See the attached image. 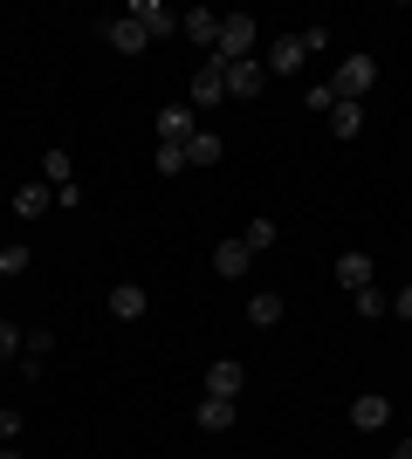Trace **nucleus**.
Returning a JSON list of instances; mask_svg holds the SVG:
<instances>
[{"label":"nucleus","mask_w":412,"mask_h":459,"mask_svg":"<svg viewBox=\"0 0 412 459\" xmlns=\"http://www.w3.org/2000/svg\"><path fill=\"white\" fill-rule=\"evenodd\" d=\"M234 425V398H206L199 404V432H227Z\"/></svg>","instance_id":"obj_16"},{"label":"nucleus","mask_w":412,"mask_h":459,"mask_svg":"<svg viewBox=\"0 0 412 459\" xmlns=\"http://www.w3.org/2000/svg\"><path fill=\"white\" fill-rule=\"evenodd\" d=\"M241 384H248V370H241L234 357H220V364L206 370V398H241Z\"/></svg>","instance_id":"obj_7"},{"label":"nucleus","mask_w":412,"mask_h":459,"mask_svg":"<svg viewBox=\"0 0 412 459\" xmlns=\"http://www.w3.org/2000/svg\"><path fill=\"white\" fill-rule=\"evenodd\" d=\"M302 103H310V117H330V110H337V96H330V82H310V96H302Z\"/></svg>","instance_id":"obj_25"},{"label":"nucleus","mask_w":412,"mask_h":459,"mask_svg":"<svg viewBox=\"0 0 412 459\" xmlns=\"http://www.w3.org/2000/svg\"><path fill=\"white\" fill-rule=\"evenodd\" d=\"M248 261H255V254H248V240H220V247H214V274H220V281H241V274H248Z\"/></svg>","instance_id":"obj_6"},{"label":"nucleus","mask_w":412,"mask_h":459,"mask_svg":"<svg viewBox=\"0 0 412 459\" xmlns=\"http://www.w3.org/2000/svg\"><path fill=\"white\" fill-rule=\"evenodd\" d=\"M0 459H21V453H14V446H0Z\"/></svg>","instance_id":"obj_30"},{"label":"nucleus","mask_w":412,"mask_h":459,"mask_svg":"<svg viewBox=\"0 0 412 459\" xmlns=\"http://www.w3.org/2000/svg\"><path fill=\"white\" fill-rule=\"evenodd\" d=\"M392 459H412V432H406V439H399V453Z\"/></svg>","instance_id":"obj_29"},{"label":"nucleus","mask_w":412,"mask_h":459,"mask_svg":"<svg viewBox=\"0 0 412 459\" xmlns=\"http://www.w3.org/2000/svg\"><path fill=\"white\" fill-rule=\"evenodd\" d=\"M302 62H310V41H302V28H295V35H275V41H268V76H295Z\"/></svg>","instance_id":"obj_3"},{"label":"nucleus","mask_w":412,"mask_h":459,"mask_svg":"<svg viewBox=\"0 0 412 459\" xmlns=\"http://www.w3.org/2000/svg\"><path fill=\"white\" fill-rule=\"evenodd\" d=\"M158 172H165V178L186 172V144H158Z\"/></svg>","instance_id":"obj_24"},{"label":"nucleus","mask_w":412,"mask_h":459,"mask_svg":"<svg viewBox=\"0 0 412 459\" xmlns=\"http://www.w3.org/2000/svg\"><path fill=\"white\" fill-rule=\"evenodd\" d=\"M0 288H7V281H0Z\"/></svg>","instance_id":"obj_31"},{"label":"nucleus","mask_w":412,"mask_h":459,"mask_svg":"<svg viewBox=\"0 0 412 459\" xmlns=\"http://www.w3.org/2000/svg\"><path fill=\"white\" fill-rule=\"evenodd\" d=\"M241 240H248V254H268V247H275V220L261 212V220H255L248 233H241Z\"/></svg>","instance_id":"obj_22"},{"label":"nucleus","mask_w":412,"mask_h":459,"mask_svg":"<svg viewBox=\"0 0 412 459\" xmlns=\"http://www.w3.org/2000/svg\"><path fill=\"white\" fill-rule=\"evenodd\" d=\"M261 82H268V76H261L255 56H248V62H227V96H261Z\"/></svg>","instance_id":"obj_13"},{"label":"nucleus","mask_w":412,"mask_h":459,"mask_svg":"<svg viewBox=\"0 0 412 459\" xmlns=\"http://www.w3.org/2000/svg\"><path fill=\"white\" fill-rule=\"evenodd\" d=\"M220 96H227V62H214V56H206V69H199V76H193V90H186V103H193V110H214Z\"/></svg>","instance_id":"obj_4"},{"label":"nucleus","mask_w":412,"mask_h":459,"mask_svg":"<svg viewBox=\"0 0 412 459\" xmlns=\"http://www.w3.org/2000/svg\"><path fill=\"white\" fill-rule=\"evenodd\" d=\"M248 56H255V14H220L214 62H248Z\"/></svg>","instance_id":"obj_2"},{"label":"nucleus","mask_w":412,"mask_h":459,"mask_svg":"<svg viewBox=\"0 0 412 459\" xmlns=\"http://www.w3.org/2000/svg\"><path fill=\"white\" fill-rule=\"evenodd\" d=\"M14 274H28V247L7 240V247H0V281H14Z\"/></svg>","instance_id":"obj_21"},{"label":"nucleus","mask_w":412,"mask_h":459,"mask_svg":"<svg viewBox=\"0 0 412 459\" xmlns=\"http://www.w3.org/2000/svg\"><path fill=\"white\" fill-rule=\"evenodd\" d=\"M372 82H378V62L372 56H344V62H337V76H330V96H337V103H364Z\"/></svg>","instance_id":"obj_1"},{"label":"nucleus","mask_w":412,"mask_h":459,"mask_svg":"<svg viewBox=\"0 0 412 459\" xmlns=\"http://www.w3.org/2000/svg\"><path fill=\"white\" fill-rule=\"evenodd\" d=\"M193 131H199V124H193V103H165V110H158V124H152L158 144H186Z\"/></svg>","instance_id":"obj_5"},{"label":"nucleus","mask_w":412,"mask_h":459,"mask_svg":"<svg viewBox=\"0 0 412 459\" xmlns=\"http://www.w3.org/2000/svg\"><path fill=\"white\" fill-rule=\"evenodd\" d=\"M103 41H110L118 56H137V48H145V41H152V35H145V28H137L131 14H118V21H103Z\"/></svg>","instance_id":"obj_8"},{"label":"nucleus","mask_w":412,"mask_h":459,"mask_svg":"<svg viewBox=\"0 0 412 459\" xmlns=\"http://www.w3.org/2000/svg\"><path fill=\"white\" fill-rule=\"evenodd\" d=\"M179 28H186V41H199V48L214 56V41H220V14H206V7H193V14H179Z\"/></svg>","instance_id":"obj_12"},{"label":"nucleus","mask_w":412,"mask_h":459,"mask_svg":"<svg viewBox=\"0 0 412 459\" xmlns=\"http://www.w3.org/2000/svg\"><path fill=\"white\" fill-rule=\"evenodd\" d=\"M41 172H48V186H69V172H76V165H69V152H48V158H41Z\"/></svg>","instance_id":"obj_23"},{"label":"nucleus","mask_w":412,"mask_h":459,"mask_svg":"<svg viewBox=\"0 0 412 459\" xmlns=\"http://www.w3.org/2000/svg\"><path fill=\"white\" fill-rule=\"evenodd\" d=\"M14 432H21V411H0V446L14 439Z\"/></svg>","instance_id":"obj_28"},{"label":"nucleus","mask_w":412,"mask_h":459,"mask_svg":"<svg viewBox=\"0 0 412 459\" xmlns=\"http://www.w3.org/2000/svg\"><path fill=\"white\" fill-rule=\"evenodd\" d=\"M364 131V103H337L330 110V137H357Z\"/></svg>","instance_id":"obj_18"},{"label":"nucleus","mask_w":412,"mask_h":459,"mask_svg":"<svg viewBox=\"0 0 412 459\" xmlns=\"http://www.w3.org/2000/svg\"><path fill=\"white\" fill-rule=\"evenodd\" d=\"M337 281L351 288V295H357V288H372V254H337Z\"/></svg>","instance_id":"obj_14"},{"label":"nucleus","mask_w":412,"mask_h":459,"mask_svg":"<svg viewBox=\"0 0 412 459\" xmlns=\"http://www.w3.org/2000/svg\"><path fill=\"white\" fill-rule=\"evenodd\" d=\"M248 323L275 329V323H282V295H248Z\"/></svg>","instance_id":"obj_19"},{"label":"nucleus","mask_w":412,"mask_h":459,"mask_svg":"<svg viewBox=\"0 0 412 459\" xmlns=\"http://www.w3.org/2000/svg\"><path fill=\"white\" fill-rule=\"evenodd\" d=\"M110 316L137 323V316H145V288H137V281H118V288H110Z\"/></svg>","instance_id":"obj_15"},{"label":"nucleus","mask_w":412,"mask_h":459,"mask_svg":"<svg viewBox=\"0 0 412 459\" xmlns=\"http://www.w3.org/2000/svg\"><path fill=\"white\" fill-rule=\"evenodd\" d=\"M48 199H56L48 186H21V192H14V212H21V220H41V206H48Z\"/></svg>","instance_id":"obj_20"},{"label":"nucleus","mask_w":412,"mask_h":459,"mask_svg":"<svg viewBox=\"0 0 412 459\" xmlns=\"http://www.w3.org/2000/svg\"><path fill=\"white\" fill-rule=\"evenodd\" d=\"M392 316H406V323H412V281H406V288L392 295Z\"/></svg>","instance_id":"obj_27"},{"label":"nucleus","mask_w":412,"mask_h":459,"mask_svg":"<svg viewBox=\"0 0 412 459\" xmlns=\"http://www.w3.org/2000/svg\"><path fill=\"white\" fill-rule=\"evenodd\" d=\"M21 350H28V336L14 323H0V357H21Z\"/></svg>","instance_id":"obj_26"},{"label":"nucleus","mask_w":412,"mask_h":459,"mask_svg":"<svg viewBox=\"0 0 412 459\" xmlns=\"http://www.w3.org/2000/svg\"><path fill=\"white\" fill-rule=\"evenodd\" d=\"M220 158H227V144H220L214 131H193V137H186V165H199V172H214Z\"/></svg>","instance_id":"obj_10"},{"label":"nucleus","mask_w":412,"mask_h":459,"mask_svg":"<svg viewBox=\"0 0 412 459\" xmlns=\"http://www.w3.org/2000/svg\"><path fill=\"white\" fill-rule=\"evenodd\" d=\"M351 308H357V316H364V323H378V316H385V308H392V295H385V288H357V295H351Z\"/></svg>","instance_id":"obj_17"},{"label":"nucleus","mask_w":412,"mask_h":459,"mask_svg":"<svg viewBox=\"0 0 412 459\" xmlns=\"http://www.w3.org/2000/svg\"><path fill=\"white\" fill-rule=\"evenodd\" d=\"M131 21L145 28V35H172V28H179V14L165 7V0H137V7H131Z\"/></svg>","instance_id":"obj_9"},{"label":"nucleus","mask_w":412,"mask_h":459,"mask_svg":"<svg viewBox=\"0 0 412 459\" xmlns=\"http://www.w3.org/2000/svg\"><path fill=\"white\" fill-rule=\"evenodd\" d=\"M385 419H392V404L378 398V391H364V398L351 404V425H357V432H385Z\"/></svg>","instance_id":"obj_11"}]
</instances>
